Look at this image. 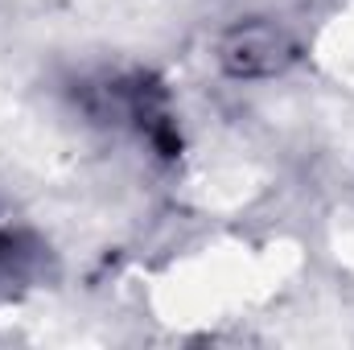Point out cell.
<instances>
[{
  "mask_svg": "<svg viewBox=\"0 0 354 350\" xmlns=\"http://www.w3.org/2000/svg\"><path fill=\"white\" fill-rule=\"evenodd\" d=\"M297 58L292 37L272 25V21H248L227 29V37L218 42V62L227 66V75L235 79H272L280 75L288 62Z\"/></svg>",
  "mask_w": 354,
  "mask_h": 350,
  "instance_id": "obj_1",
  "label": "cell"
}]
</instances>
